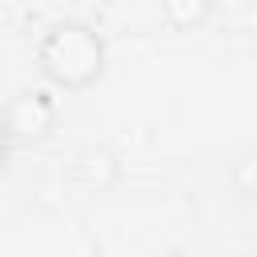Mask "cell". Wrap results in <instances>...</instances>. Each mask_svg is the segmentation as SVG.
Here are the masks:
<instances>
[{
  "label": "cell",
  "instance_id": "1",
  "mask_svg": "<svg viewBox=\"0 0 257 257\" xmlns=\"http://www.w3.org/2000/svg\"><path fill=\"white\" fill-rule=\"evenodd\" d=\"M40 72L60 88H88L104 72V40L84 20L52 24L36 44Z\"/></svg>",
  "mask_w": 257,
  "mask_h": 257
},
{
  "label": "cell",
  "instance_id": "2",
  "mask_svg": "<svg viewBox=\"0 0 257 257\" xmlns=\"http://www.w3.org/2000/svg\"><path fill=\"white\" fill-rule=\"evenodd\" d=\"M4 128L16 145H32V141H44L52 133V120H56V104L44 88H28V92H16L8 104H4Z\"/></svg>",
  "mask_w": 257,
  "mask_h": 257
},
{
  "label": "cell",
  "instance_id": "3",
  "mask_svg": "<svg viewBox=\"0 0 257 257\" xmlns=\"http://www.w3.org/2000/svg\"><path fill=\"white\" fill-rule=\"evenodd\" d=\"M116 173H120L116 157H112L108 149H100V145H88V149H80V153L72 157V177H76L84 189H92V193H104V189L116 181Z\"/></svg>",
  "mask_w": 257,
  "mask_h": 257
},
{
  "label": "cell",
  "instance_id": "4",
  "mask_svg": "<svg viewBox=\"0 0 257 257\" xmlns=\"http://www.w3.org/2000/svg\"><path fill=\"white\" fill-rule=\"evenodd\" d=\"M209 8H213V0H161L165 20H169L173 28H181V32L201 28V24L209 20Z\"/></svg>",
  "mask_w": 257,
  "mask_h": 257
},
{
  "label": "cell",
  "instance_id": "5",
  "mask_svg": "<svg viewBox=\"0 0 257 257\" xmlns=\"http://www.w3.org/2000/svg\"><path fill=\"white\" fill-rule=\"evenodd\" d=\"M229 177H233V185H237L245 197H257V153H253V149H249V153H241V157L233 161Z\"/></svg>",
  "mask_w": 257,
  "mask_h": 257
},
{
  "label": "cell",
  "instance_id": "6",
  "mask_svg": "<svg viewBox=\"0 0 257 257\" xmlns=\"http://www.w3.org/2000/svg\"><path fill=\"white\" fill-rule=\"evenodd\" d=\"M12 137H8V128H4V116H0V169H4V161H8V153H12Z\"/></svg>",
  "mask_w": 257,
  "mask_h": 257
}]
</instances>
